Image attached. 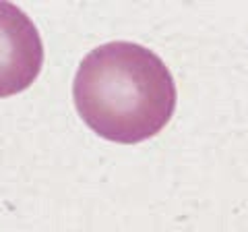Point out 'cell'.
<instances>
[{
	"mask_svg": "<svg viewBox=\"0 0 248 232\" xmlns=\"http://www.w3.org/2000/svg\"><path fill=\"white\" fill-rule=\"evenodd\" d=\"M75 108L93 133L116 143H141L174 116L176 85L157 54L135 42L97 46L81 60Z\"/></svg>",
	"mask_w": 248,
	"mask_h": 232,
	"instance_id": "cell-1",
	"label": "cell"
},
{
	"mask_svg": "<svg viewBox=\"0 0 248 232\" xmlns=\"http://www.w3.org/2000/svg\"><path fill=\"white\" fill-rule=\"evenodd\" d=\"M44 65V44L25 13L0 2V98L25 91Z\"/></svg>",
	"mask_w": 248,
	"mask_h": 232,
	"instance_id": "cell-2",
	"label": "cell"
}]
</instances>
